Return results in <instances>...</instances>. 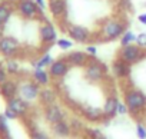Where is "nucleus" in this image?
Here are the masks:
<instances>
[{
    "instance_id": "obj_1",
    "label": "nucleus",
    "mask_w": 146,
    "mask_h": 139,
    "mask_svg": "<svg viewBox=\"0 0 146 139\" xmlns=\"http://www.w3.org/2000/svg\"><path fill=\"white\" fill-rule=\"evenodd\" d=\"M126 32V22L119 17H109L103 22L99 30V42H113L123 36Z\"/></svg>"
},
{
    "instance_id": "obj_2",
    "label": "nucleus",
    "mask_w": 146,
    "mask_h": 139,
    "mask_svg": "<svg viewBox=\"0 0 146 139\" xmlns=\"http://www.w3.org/2000/svg\"><path fill=\"white\" fill-rule=\"evenodd\" d=\"M125 103L127 105L129 108V113L132 116H139L142 113H145L146 110V95L136 89V88H130V89H126L125 93Z\"/></svg>"
},
{
    "instance_id": "obj_3",
    "label": "nucleus",
    "mask_w": 146,
    "mask_h": 139,
    "mask_svg": "<svg viewBox=\"0 0 146 139\" xmlns=\"http://www.w3.org/2000/svg\"><path fill=\"white\" fill-rule=\"evenodd\" d=\"M16 12L20 17L26 20H40V22L47 20L44 17V12L36 5L35 0H17Z\"/></svg>"
},
{
    "instance_id": "obj_4",
    "label": "nucleus",
    "mask_w": 146,
    "mask_h": 139,
    "mask_svg": "<svg viewBox=\"0 0 146 139\" xmlns=\"http://www.w3.org/2000/svg\"><path fill=\"white\" fill-rule=\"evenodd\" d=\"M108 78V69L106 66L96 60V57H90V62L85 67V79L90 83H99L103 82Z\"/></svg>"
},
{
    "instance_id": "obj_5",
    "label": "nucleus",
    "mask_w": 146,
    "mask_h": 139,
    "mask_svg": "<svg viewBox=\"0 0 146 139\" xmlns=\"http://www.w3.org/2000/svg\"><path fill=\"white\" fill-rule=\"evenodd\" d=\"M117 57L122 59L125 63L133 66L136 63H140L145 57H146V50H143L142 47H139L137 45H129V46H123L120 47Z\"/></svg>"
},
{
    "instance_id": "obj_6",
    "label": "nucleus",
    "mask_w": 146,
    "mask_h": 139,
    "mask_svg": "<svg viewBox=\"0 0 146 139\" xmlns=\"http://www.w3.org/2000/svg\"><path fill=\"white\" fill-rule=\"evenodd\" d=\"M20 53H22V45L16 37L7 35L0 36V55L7 59H13L17 57Z\"/></svg>"
},
{
    "instance_id": "obj_7",
    "label": "nucleus",
    "mask_w": 146,
    "mask_h": 139,
    "mask_svg": "<svg viewBox=\"0 0 146 139\" xmlns=\"http://www.w3.org/2000/svg\"><path fill=\"white\" fill-rule=\"evenodd\" d=\"M66 33L69 36V39H72L75 43H79V45H85V43H89L92 39H93V35L92 32L82 26V25H75V23H67V27H66Z\"/></svg>"
},
{
    "instance_id": "obj_8",
    "label": "nucleus",
    "mask_w": 146,
    "mask_h": 139,
    "mask_svg": "<svg viewBox=\"0 0 146 139\" xmlns=\"http://www.w3.org/2000/svg\"><path fill=\"white\" fill-rule=\"evenodd\" d=\"M19 96L23 98L27 102H33L36 99H39L42 86L39 83H36L33 79H22L19 80Z\"/></svg>"
},
{
    "instance_id": "obj_9",
    "label": "nucleus",
    "mask_w": 146,
    "mask_h": 139,
    "mask_svg": "<svg viewBox=\"0 0 146 139\" xmlns=\"http://www.w3.org/2000/svg\"><path fill=\"white\" fill-rule=\"evenodd\" d=\"M39 37H40V42L43 45L52 46L59 39L57 37V29H56V26L52 22H49V20L42 22L40 26H39Z\"/></svg>"
},
{
    "instance_id": "obj_10",
    "label": "nucleus",
    "mask_w": 146,
    "mask_h": 139,
    "mask_svg": "<svg viewBox=\"0 0 146 139\" xmlns=\"http://www.w3.org/2000/svg\"><path fill=\"white\" fill-rule=\"evenodd\" d=\"M70 69H72V66L67 63V60L64 57H60V59H54L53 60V63L47 67V70H49V75H50L52 79L60 80L64 76H67V73L70 72Z\"/></svg>"
},
{
    "instance_id": "obj_11",
    "label": "nucleus",
    "mask_w": 146,
    "mask_h": 139,
    "mask_svg": "<svg viewBox=\"0 0 146 139\" xmlns=\"http://www.w3.org/2000/svg\"><path fill=\"white\" fill-rule=\"evenodd\" d=\"M43 116H44V119L49 125H53V123H57L60 120H64L66 119V112L62 109V106H59L57 103H53V105L44 106Z\"/></svg>"
},
{
    "instance_id": "obj_12",
    "label": "nucleus",
    "mask_w": 146,
    "mask_h": 139,
    "mask_svg": "<svg viewBox=\"0 0 146 139\" xmlns=\"http://www.w3.org/2000/svg\"><path fill=\"white\" fill-rule=\"evenodd\" d=\"M64 59L67 60V63L72 67H86L88 63L90 62V56L83 50H73V52L67 53L64 56Z\"/></svg>"
},
{
    "instance_id": "obj_13",
    "label": "nucleus",
    "mask_w": 146,
    "mask_h": 139,
    "mask_svg": "<svg viewBox=\"0 0 146 139\" xmlns=\"http://www.w3.org/2000/svg\"><path fill=\"white\" fill-rule=\"evenodd\" d=\"M6 108H10L13 112H16V115L19 118H26L27 113L30 112V102L25 100L20 96H16V98L7 100V106Z\"/></svg>"
},
{
    "instance_id": "obj_14",
    "label": "nucleus",
    "mask_w": 146,
    "mask_h": 139,
    "mask_svg": "<svg viewBox=\"0 0 146 139\" xmlns=\"http://www.w3.org/2000/svg\"><path fill=\"white\" fill-rule=\"evenodd\" d=\"M19 85H20V82L17 79L9 78L6 82H3L0 85V95H2L3 99H6V100L19 96Z\"/></svg>"
},
{
    "instance_id": "obj_15",
    "label": "nucleus",
    "mask_w": 146,
    "mask_h": 139,
    "mask_svg": "<svg viewBox=\"0 0 146 139\" xmlns=\"http://www.w3.org/2000/svg\"><path fill=\"white\" fill-rule=\"evenodd\" d=\"M80 115L88 120V122H102L105 119L103 116V109L99 106H92V105H86V106H80Z\"/></svg>"
},
{
    "instance_id": "obj_16",
    "label": "nucleus",
    "mask_w": 146,
    "mask_h": 139,
    "mask_svg": "<svg viewBox=\"0 0 146 139\" xmlns=\"http://www.w3.org/2000/svg\"><path fill=\"white\" fill-rule=\"evenodd\" d=\"M47 9L54 19L63 20V17L67 13V3H66V0H49Z\"/></svg>"
},
{
    "instance_id": "obj_17",
    "label": "nucleus",
    "mask_w": 146,
    "mask_h": 139,
    "mask_svg": "<svg viewBox=\"0 0 146 139\" xmlns=\"http://www.w3.org/2000/svg\"><path fill=\"white\" fill-rule=\"evenodd\" d=\"M119 102H120V100H119L117 96H115V95H110V96L106 98V100H105V103H103V106H102V109H103V116H105L103 120H110V119H113V118L117 115Z\"/></svg>"
},
{
    "instance_id": "obj_18",
    "label": "nucleus",
    "mask_w": 146,
    "mask_h": 139,
    "mask_svg": "<svg viewBox=\"0 0 146 139\" xmlns=\"http://www.w3.org/2000/svg\"><path fill=\"white\" fill-rule=\"evenodd\" d=\"M110 70H112V75L116 78V79H126L130 73V65L125 63L122 59L116 57L113 62H112V66H110Z\"/></svg>"
},
{
    "instance_id": "obj_19",
    "label": "nucleus",
    "mask_w": 146,
    "mask_h": 139,
    "mask_svg": "<svg viewBox=\"0 0 146 139\" xmlns=\"http://www.w3.org/2000/svg\"><path fill=\"white\" fill-rule=\"evenodd\" d=\"M15 12H16V3L15 2L2 0V2H0V26L5 27Z\"/></svg>"
},
{
    "instance_id": "obj_20",
    "label": "nucleus",
    "mask_w": 146,
    "mask_h": 139,
    "mask_svg": "<svg viewBox=\"0 0 146 139\" xmlns=\"http://www.w3.org/2000/svg\"><path fill=\"white\" fill-rule=\"evenodd\" d=\"M50 128H52L53 135H56L57 138H69L73 133V129L70 126V122H67L66 119L64 120H60L57 123L50 125Z\"/></svg>"
},
{
    "instance_id": "obj_21",
    "label": "nucleus",
    "mask_w": 146,
    "mask_h": 139,
    "mask_svg": "<svg viewBox=\"0 0 146 139\" xmlns=\"http://www.w3.org/2000/svg\"><path fill=\"white\" fill-rule=\"evenodd\" d=\"M32 79H33L36 83H39L40 86L46 88V86H49L52 78H50V75H49V70H47V69H40V67H37V69H33V72H32Z\"/></svg>"
},
{
    "instance_id": "obj_22",
    "label": "nucleus",
    "mask_w": 146,
    "mask_h": 139,
    "mask_svg": "<svg viewBox=\"0 0 146 139\" xmlns=\"http://www.w3.org/2000/svg\"><path fill=\"white\" fill-rule=\"evenodd\" d=\"M39 100H40V103H42L43 106L53 105V103H56V100H57V93H56L53 89H50V88L46 86V88H43V89L40 90Z\"/></svg>"
},
{
    "instance_id": "obj_23",
    "label": "nucleus",
    "mask_w": 146,
    "mask_h": 139,
    "mask_svg": "<svg viewBox=\"0 0 146 139\" xmlns=\"http://www.w3.org/2000/svg\"><path fill=\"white\" fill-rule=\"evenodd\" d=\"M53 57H52V55L49 53V52H46V53H43L39 59H36V60H32V66H33V69H37V67H40V69H47L52 63H53Z\"/></svg>"
},
{
    "instance_id": "obj_24",
    "label": "nucleus",
    "mask_w": 146,
    "mask_h": 139,
    "mask_svg": "<svg viewBox=\"0 0 146 139\" xmlns=\"http://www.w3.org/2000/svg\"><path fill=\"white\" fill-rule=\"evenodd\" d=\"M5 67L9 73V76H17L19 72H20V65L19 62L13 57V59H7L6 63H5Z\"/></svg>"
},
{
    "instance_id": "obj_25",
    "label": "nucleus",
    "mask_w": 146,
    "mask_h": 139,
    "mask_svg": "<svg viewBox=\"0 0 146 139\" xmlns=\"http://www.w3.org/2000/svg\"><path fill=\"white\" fill-rule=\"evenodd\" d=\"M119 42H120V47L133 45V43L136 42V35H135L132 30H126V32L123 33V36L119 39Z\"/></svg>"
},
{
    "instance_id": "obj_26",
    "label": "nucleus",
    "mask_w": 146,
    "mask_h": 139,
    "mask_svg": "<svg viewBox=\"0 0 146 139\" xmlns=\"http://www.w3.org/2000/svg\"><path fill=\"white\" fill-rule=\"evenodd\" d=\"M7 118L5 115H0V139H5L6 136L10 135V128L7 123Z\"/></svg>"
},
{
    "instance_id": "obj_27",
    "label": "nucleus",
    "mask_w": 146,
    "mask_h": 139,
    "mask_svg": "<svg viewBox=\"0 0 146 139\" xmlns=\"http://www.w3.org/2000/svg\"><path fill=\"white\" fill-rule=\"evenodd\" d=\"M29 135H30V139H50L46 132H43L42 129L36 128L35 125L29 126Z\"/></svg>"
},
{
    "instance_id": "obj_28",
    "label": "nucleus",
    "mask_w": 146,
    "mask_h": 139,
    "mask_svg": "<svg viewBox=\"0 0 146 139\" xmlns=\"http://www.w3.org/2000/svg\"><path fill=\"white\" fill-rule=\"evenodd\" d=\"M56 46L60 50H70L72 46H73V40L72 39H67V37H59L56 40Z\"/></svg>"
},
{
    "instance_id": "obj_29",
    "label": "nucleus",
    "mask_w": 146,
    "mask_h": 139,
    "mask_svg": "<svg viewBox=\"0 0 146 139\" xmlns=\"http://www.w3.org/2000/svg\"><path fill=\"white\" fill-rule=\"evenodd\" d=\"M136 45L142 49H146V33L140 32L139 35H136Z\"/></svg>"
},
{
    "instance_id": "obj_30",
    "label": "nucleus",
    "mask_w": 146,
    "mask_h": 139,
    "mask_svg": "<svg viewBox=\"0 0 146 139\" xmlns=\"http://www.w3.org/2000/svg\"><path fill=\"white\" fill-rule=\"evenodd\" d=\"M136 136L139 139H146V126L145 125H142V123L136 125Z\"/></svg>"
},
{
    "instance_id": "obj_31",
    "label": "nucleus",
    "mask_w": 146,
    "mask_h": 139,
    "mask_svg": "<svg viewBox=\"0 0 146 139\" xmlns=\"http://www.w3.org/2000/svg\"><path fill=\"white\" fill-rule=\"evenodd\" d=\"M70 126H72L73 132H79V130H82V129H83V125H82V122H80V120H78V118L70 119Z\"/></svg>"
},
{
    "instance_id": "obj_32",
    "label": "nucleus",
    "mask_w": 146,
    "mask_h": 139,
    "mask_svg": "<svg viewBox=\"0 0 146 139\" xmlns=\"http://www.w3.org/2000/svg\"><path fill=\"white\" fill-rule=\"evenodd\" d=\"M127 113H129V108H127V105H126L125 102H119V106H117V115L125 116V115H127Z\"/></svg>"
},
{
    "instance_id": "obj_33",
    "label": "nucleus",
    "mask_w": 146,
    "mask_h": 139,
    "mask_svg": "<svg viewBox=\"0 0 146 139\" xmlns=\"http://www.w3.org/2000/svg\"><path fill=\"white\" fill-rule=\"evenodd\" d=\"M85 135H88L93 139H98L99 136H102V132L99 129H85Z\"/></svg>"
},
{
    "instance_id": "obj_34",
    "label": "nucleus",
    "mask_w": 146,
    "mask_h": 139,
    "mask_svg": "<svg viewBox=\"0 0 146 139\" xmlns=\"http://www.w3.org/2000/svg\"><path fill=\"white\" fill-rule=\"evenodd\" d=\"M7 79H9V73L6 70V67L0 63V85H2L3 82H6Z\"/></svg>"
},
{
    "instance_id": "obj_35",
    "label": "nucleus",
    "mask_w": 146,
    "mask_h": 139,
    "mask_svg": "<svg viewBox=\"0 0 146 139\" xmlns=\"http://www.w3.org/2000/svg\"><path fill=\"white\" fill-rule=\"evenodd\" d=\"M85 52H86L90 57H96V56H98V47H96L95 45H88L86 49H85Z\"/></svg>"
},
{
    "instance_id": "obj_36",
    "label": "nucleus",
    "mask_w": 146,
    "mask_h": 139,
    "mask_svg": "<svg viewBox=\"0 0 146 139\" xmlns=\"http://www.w3.org/2000/svg\"><path fill=\"white\" fill-rule=\"evenodd\" d=\"M3 115H5V116H6V118H7L9 120H15V119H19V116L16 115V112H13V110H12L10 108H6V109H5V113H3Z\"/></svg>"
},
{
    "instance_id": "obj_37",
    "label": "nucleus",
    "mask_w": 146,
    "mask_h": 139,
    "mask_svg": "<svg viewBox=\"0 0 146 139\" xmlns=\"http://www.w3.org/2000/svg\"><path fill=\"white\" fill-rule=\"evenodd\" d=\"M35 2H36V5L44 12L46 9H47V3H46V0H35Z\"/></svg>"
},
{
    "instance_id": "obj_38",
    "label": "nucleus",
    "mask_w": 146,
    "mask_h": 139,
    "mask_svg": "<svg viewBox=\"0 0 146 139\" xmlns=\"http://www.w3.org/2000/svg\"><path fill=\"white\" fill-rule=\"evenodd\" d=\"M137 22H139L140 25L146 26V12H145V13H140V15L137 16Z\"/></svg>"
},
{
    "instance_id": "obj_39",
    "label": "nucleus",
    "mask_w": 146,
    "mask_h": 139,
    "mask_svg": "<svg viewBox=\"0 0 146 139\" xmlns=\"http://www.w3.org/2000/svg\"><path fill=\"white\" fill-rule=\"evenodd\" d=\"M82 139H93V138H90V136H88V135H85V136H83Z\"/></svg>"
},
{
    "instance_id": "obj_40",
    "label": "nucleus",
    "mask_w": 146,
    "mask_h": 139,
    "mask_svg": "<svg viewBox=\"0 0 146 139\" xmlns=\"http://www.w3.org/2000/svg\"><path fill=\"white\" fill-rule=\"evenodd\" d=\"M98 139H108V138H105V136H103V135H102V136H99V138H98Z\"/></svg>"
},
{
    "instance_id": "obj_41",
    "label": "nucleus",
    "mask_w": 146,
    "mask_h": 139,
    "mask_svg": "<svg viewBox=\"0 0 146 139\" xmlns=\"http://www.w3.org/2000/svg\"><path fill=\"white\" fill-rule=\"evenodd\" d=\"M0 2H2V0H0Z\"/></svg>"
}]
</instances>
